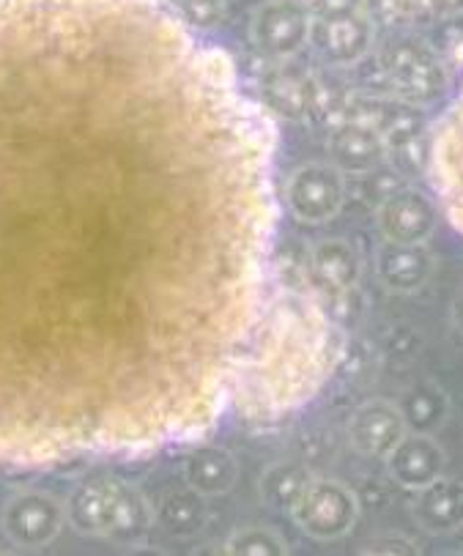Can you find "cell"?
Wrapping results in <instances>:
<instances>
[{"instance_id": "6da1fadb", "label": "cell", "mask_w": 463, "mask_h": 556, "mask_svg": "<svg viewBox=\"0 0 463 556\" xmlns=\"http://www.w3.org/2000/svg\"><path fill=\"white\" fill-rule=\"evenodd\" d=\"M277 143L167 0H0V464L217 428L277 286Z\"/></svg>"}, {"instance_id": "5bb4252c", "label": "cell", "mask_w": 463, "mask_h": 556, "mask_svg": "<svg viewBox=\"0 0 463 556\" xmlns=\"http://www.w3.org/2000/svg\"><path fill=\"white\" fill-rule=\"evenodd\" d=\"M384 460H387L389 477L401 488H412V491H420L436 477L445 475L447 466V455L434 433H414V430H409Z\"/></svg>"}, {"instance_id": "ac0fdd59", "label": "cell", "mask_w": 463, "mask_h": 556, "mask_svg": "<svg viewBox=\"0 0 463 556\" xmlns=\"http://www.w3.org/2000/svg\"><path fill=\"white\" fill-rule=\"evenodd\" d=\"M184 477H187L189 488L201 496H223L239 480V464L228 450L201 444L189 453L187 464H184Z\"/></svg>"}, {"instance_id": "e0dca14e", "label": "cell", "mask_w": 463, "mask_h": 556, "mask_svg": "<svg viewBox=\"0 0 463 556\" xmlns=\"http://www.w3.org/2000/svg\"><path fill=\"white\" fill-rule=\"evenodd\" d=\"M414 521L430 534H450L463 527V482L436 477L417 491L412 505Z\"/></svg>"}, {"instance_id": "5b68a950", "label": "cell", "mask_w": 463, "mask_h": 556, "mask_svg": "<svg viewBox=\"0 0 463 556\" xmlns=\"http://www.w3.org/2000/svg\"><path fill=\"white\" fill-rule=\"evenodd\" d=\"M428 178L450 225L463 233V88L428 135Z\"/></svg>"}, {"instance_id": "3957f363", "label": "cell", "mask_w": 463, "mask_h": 556, "mask_svg": "<svg viewBox=\"0 0 463 556\" xmlns=\"http://www.w3.org/2000/svg\"><path fill=\"white\" fill-rule=\"evenodd\" d=\"M66 521L75 532L88 538L138 543L149 532L154 513L149 500L129 482L115 477H93L80 482L66 500Z\"/></svg>"}, {"instance_id": "d4e9b609", "label": "cell", "mask_w": 463, "mask_h": 556, "mask_svg": "<svg viewBox=\"0 0 463 556\" xmlns=\"http://www.w3.org/2000/svg\"><path fill=\"white\" fill-rule=\"evenodd\" d=\"M362 554H417V548L403 538H384L373 540L367 548H362Z\"/></svg>"}, {"instance_id": "277c9868", "label": "cell", "mask_w": 463, "mask_h": 556, "mask_svg": "<svg viewBox=\"0 0 463 556\" xmlns=\"http://www.w3.org/2000/svg\"><path fill=\"white\" fill-rule=\"evenodd\" d=\"M378 70H381L392 97H398V102L414 104V108L436 102L450 83V72L439 52L430 50V45L414 39V36H398V39L384 41V47L378 50Z\"/></svg>"}, {"instance_id": "9c48e42d", "label": "cell", "mask_w": 463, "mask_h": 556, "mask_svg": "<svg viewBox=\"0 0 463 556\" xmlns=\"http://www.w3.org/2000/svg\"><path fill=\"white\" fill-rule=\"evenodd\" d=\"M66 523V502L45 491H23L3 507V534L14 548H45Z\"/></svg>"}, {"instance_id": "cb8c5ba5", "label": "cell", "mask_w": 463, "mask_h": 556, "mask_svg": "<svg viewBox=\"0 0 463 556\" xmlns=\"http://www.w3.org/2000/svg\"><path fill=\"white\" fill-rule=\"evenodd\" d=\"M167 7L189 25V28H212L223 20L225 0H167Z\"/></svg>"}, {"instance_id": "ba28073f", "label": "cell", "mask_w": 463, "mask_h": 556, "mask_svg": "<svg viewBox=\"0 0 463 556\" xmlns=\"http://www.w3.org/2000/svg\"><path fill=\"white\" fill-rule=\"evenodd\" d=\"M346 201V176L326 162H308L286 181V206L299 223L321 225L338 217Z\"/></svg>"}, {"instance_id": "7a4b0ae2", "label": "cell", "mask_w": 463, "mask_h": 556, "mask_svg": "<svg viewBox=\"0 0 463 556\" xmlns=\"http://www.w3.org/2000/svg\"><path fill=\"white\" fill-rule=\"evenodd\" d=\"M321 293L313 280L275 286L234 397L241 419L280 422L333 379L346 354V334L326 311Z\"/></svg>"}, {"instance_id": "8fae6325", "label": "cell", "mask_w": 463, "mask_h": 556, "mask_svg": "<svg viewBox=\"0 0 463 556\" xmlns=\"http://www.w3.org/2000/svg\"><path fill=\"white\" fill-rule=\"evenodd\" d=\"M376 225L384 241L425 244L436 230V206L425 192L403 187L378 203Z\"/></svg>"}, {"instance_id": "603a6c76", "label": "cell", "mask_w": 463, "mask_h": 556, "mask_svg": "<svg viewBox=\"0 0 463 556\" xmlns=\"http://www.w3.org/2000/svg\"><path fill=\"white\" fill-rule=\"evenodd\" d=\"M270 91L275 97V102H272L275 113L288 115V118H299L313 104V88L299 77H277Z\"/></svg>"}, {"instance_id": "2e32d148", "label": "cell", "mask_w": 463, "mask_h": 556, "mask_svg": "<svg viewBox=\"0 0 463 556\" xmlns=\"http://www.w3.org/2000/svg\"><path fill=\"white\" fill-rule=\"evenodd\" d=\"M310 280L324 293H349L362 277V261L343 239H324L310 250Z\"/></svg>"}, {"instance_id": "4316f807", "label": "cell", "mask_w": 463, "mask_h": 556, "mask_svg": "<svg viewBox=\"0 0 463 556\" xmlns=\"http://www.w3.org/2000/svg\"><path fill=\"white\" fill-rule=\"evenodd\" d=\"M452 324H455V327L463 332V293L458 296L455 307H452Z\"/></svg>"}, {"instance_id": "484cf974", "label": "cell", "mask_w": 463, "mask_h": 556, "mask_svg": "<svg viewBox=\"0 0 463 556\" xmlns=\"http://www.w3.org/2000/svg\"><path fill=\"white\" fill-rule=\"evenodd\" d=\"M420 3H423L434 17L441 20H452L463 14V0H420Z\"/></svg>"}, {"instance_id": "9a60e30c", "label": "cell", "mask_w": 463, "mask_h": 556, "mask_svg": "<svg viewBox=\"0 0 463 556\" xmlns=\"http://www.w3.org/2000/svg\"><path fill=\"white\" fill-rule=\"evenodd\" d=\"M434 275V255L425 244L384 241L376 253V277L387 291L414 293Z\"/></svg>"}, {"instance_id": "30bf717a", "label": "cell", "mask_w": 463, "mask_h": 556, "mask_svg": "<svg viewBox=\"0 0 463 556\" xmlns=\"http://www.w3.org/2000/svg\"><path fill=\"white\" fill-rule=\"evenodd\" d=\"M313 14L302 0H266L250 25V39L272 61L293 58L310 41Z\"/></svg>"}, {"instance_id": "44dd1931", "label": "cell", "mask_w": 463, "mask_h": 556, "mask_svg": "<svg viewBox=\"0 0 463 556\" xmlns=\"http://www.w3.org/2000/svg\"><path fill=\"white\" fill-rule=\"evenodd\" d=\"M203 518H207L203 496L198 491H192V488H189L187 493H171V496L165 500L162 521H165V529H171L173 534L198 532Z\"/></svg>"}, {"instance_id": "d6986e66", "label": "cell", "mask_w": 463, "mask_h": 556, "mask_svg": "<svg viewBox=\"0 0 463 556\" xmlns=\"http://www.w3.org/2000/svg\"><path fill=\"white\" fill-rule=\"evenodd\" d=\"M313 482L308 466L297 464V460H283V464L270 466L261 477V500L263 505L272 510H293L302 493Z\"/></svg>"}, {"instance_id": "52a82bcc", "label": "cell", "mask_w": 463, "mask_h": 556, "mask_svg": "<svg viewBox=\"0 0 463 556\" xmlns=\"http://www.w3.org/2000/svg\"><path fill=\"white\" fill-rule=\"evenodd\" d=\"M293 521L308 538L338 540L354 529L360 518V500L340 480H315L291 510Z\"/></svg>"}, {"instance_id": "8992f818", "label": "cell", "mask_w": 463, "mask_h": 556, "mask_svg": "<svg viewBox=\"0 0 463 556\" xmlns=\"http://www.w3.org/2000/svg\"><path fill=\"white\" fill-rule=\"evenodd\" d=\"M376 39V25L371 14L354 7L351 0H340L313 14L310 23V45L326 66H354L371 52Z\"/></svg>"}, {"instance_id": "4fadbf2b", "label": "cell", "mask_w": 463, "mask_h": 556, "mask_svg": "<svg viewBox=\"0 0 463 556\" xmlns=\"http://www.w3.org/2000/svg\"><path fill=\"white\" fill-rule=\"evenodd\" d=\"M409 433L401 406L389 401H367L351 414L349 442L367 458H387L392 447Z\"/></svg>"}, {"instance_id": "7402d4cb", "label": "cell", "mask_w": 463, "mask_h": 556, "mask_svg": "<svg viewBox=\"0 0 463 556\" xmlns=\"http://www.w3.org/2000/svg\"><path fill=\"white\" fill-rule=\"evenodd\" d=\"M223 554L236 556H286L288 545L272 529H239L223 543Z\"/></svg>"}, {"instance_id": "7c38bea8", "label": "cell", "mask_w": 463, "mask_h": 556, "mask_svg": "<svg viewBox=\"0 0 463 556\" xmlns=\"http://www.w3.org/2000/svg\"><path fill=\"white\" fill-rule=\"evenodd\" d=\"M329 160L343 176H362L371 173L387 160V140L381 129L365 118H349L329 132L326 140Z\"/></svg>"}, {"instance_id": "ffe728a7", "label": "cell", "mask_w": 463, "mask_h": 556, "mask_svg": "<svg viewBox=\"0 0 463 556\" xmlns=\"http://www.w3.org/2000/svg\"><path fill=\"white\" fill-rule=\"evenodd\" d=\"M406 417L409 430L414 433H434L445 425L447 412V395L436 384H417L406 397V406L401 408Z\"/></svg>"}]
</instances>
